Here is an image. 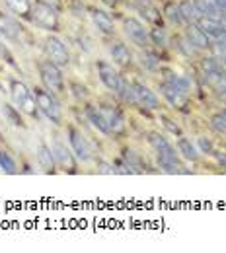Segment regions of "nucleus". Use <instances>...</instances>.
Here are the masks:
<instances>
[{
  "label": "nucleus",
  "mask_w": 226,
  "mask_h": 253,
  "mask_svg": "<svg viewBox=\"0 0 226 253\" xmlns=\"http://www.w3.org/2000/svg\"><path fill=\"white\" fill-rule=\"evenodd\" d=\"M33 95L37 99V107L43 111V115L55 123V125H61L63 123V107L57 99V95L53 92H49L47 88H33Z\"/></svg>",
  "instance_id": "1"
},
{
  "label": "nucleus",
  "mask_w": 226,
  "mask_h": 253,
  "mask_svg": "<svg viewBox=\"0 0 226 253\" xmlns=\"http://www.w3.org/2000/svg\"><path fill=\"white\" fill-rule=\"evenodd\" d=\"M30 20L35 26H39L41 30H47V32H57L59 30V14H57V10L51 4L43 2V0H35L32 4Z\"/></svg>",
  "instance_id": "2"
},
{
  "label": "nucleus",
  "mask_w": 226,
  "mask_h": 253,
  "mask_svg": "<svg viewBox=\"0 0 226 253\" xmlns=\"http://www.w3.org/2000/svg\"><path fill=\"white\" fill-rule=\"evenodd\" d=\"M10 94H12V99H14V103L22 109V111H26L30 117H37V99H35V95H33V90H30L24 82H20V80H10Z\"/></svg>",
  "instance_id": "3"
},
{
  "label": "nucleus",
  "mask_w": 226,
  "mask_h": 253,
  "mask_svg": "<svg viewBox=\"0 0 226 253\" xmlns=\"http://www.w3.org/2000/svg\"><path fill=\"white\" fill-rule=\"evenodd\" d=\"M39 76H41L43 86H45L49 92H53L55 95H61L65 92V80H63L61 66L51 63L49 59L39 63Z\"/></svg>",
  "instance_id": "4"
},
{
  "label": "nucleus",
  "mask_w": 226,
  "mask_h": 253,
  "mask_svg": "<svg viewBox=\"0 0 226 253\" xmlns=\"http://www.w3.org/2000/svg\"><path fill=\"white\" fill-rule=\"evenodd\" d=\"M97 76H99V80H101V84L109 90V92H113V94H121V90L125 88V80H123V76L113 68V64L105 63V61H99L97 63Z\"/></svg>",
  "instance_id": "5"
},
{
  "label": "nucleus",
  "mask_w": 226,
  "mask_h": 253,
  "mask_svg": "<svg viewBox=\"0 0 226 253\" xmlns=\"http://www.w3.org/2000/svg\"><path fill=\"white\" fill-rule=\"evenodd\" d=\"M45 53H47L51 63H55L61 68L68 66V63H70V55H68L66 45L61 39H57V37H47L45 39Z\"/></svg>",
  "instance_id": "6"
},
{
  "label": "nucleus",
  "mask_w": 226,
  "mask_h": 253,
  "mask_svg": "<svg viewBox=\"0 0 226 253\" xmlns=\"http://www.w3.org/2000/svg\"><path fill=\"white\" fill-rule=\"evenodd\" d=\"M123 32L138 47H146L150 43V33L146 32V28L135 18H125L123 20Z\"/></svg>",
  "instance_id": "7"
},
{
  "label": "nucleus",
  "mask_w": 226,
  "mask_h": 253,
  "mask_svg": "<svg viewBox=\"0 0 226 253\" xmlns=\"http://www.w3.org/2000/svg\"><path fill=\"white\" fill-rule=\"evenodd\" d=\"M68 140H70V146H72V152H74L76 158L82 160V162H88L92 158L90 144L76 126H68Z\"/></svg>",
  "instance_id": "8"
},
{
  "label": "nucleus",
  "mask_w": 226,
  "mask_h": 253,
  "mask_svg": "<svg viewBox=\"0 0 226 253\" xmlns=\"http://www.w3.org/2000/svg\"><path fill=\"white\" fill-rule=\"evenodd\" d=\"M53 156H55V162L57 166L66 171V173H76L78 171V166H76V160H74V154L66 148L63 142H55L53 144Z\"/></svg>",
  "instance_id": "9"
},
{
  "label": "nucleus",
  "mask_w": 226,
  "mask_h": 253,
  "mask_svg": "<svg viewBox=\"0 0 226 253\" xmlns=\"http://www.w3.org/2000/svg\"><path fill=\"white\" fill-rule=\"evenodd\" d=\"M99 109H101V113H103V117H105V121L109 125L111 134H123L125 132V117H123V113H121L119 107L101 105Z\"/></svg>",
  "instance_id": "10"
},
{
  "label": "nucleus",
  "mask_w": 226,
  "mask_h": 253,
  "mask_svg": "<svg viewBox=\"0 0 226 253\" xmlns=\"http://www.w3.org/2000/svg\"><path fill=\"white\" fill-rule=\"evenodd\" d=\"M133 90H135V97H136L138 105H144L148 109H160V99H158V95L154 94L150 88H146L140 82H135Z\"/></svg>",
  "instance_id": "11"
},
{
  "label": "nucleus",
  "mask_w": 226,
  "mask_h": 253,
  "mask_svg": "<svg viewBox=\"0 0 226 253\" xmlns=\"http://www.w3.org/2000/svg\"><path fill=\"white\" fill-rule=\"evenodd\" d=\"M160 92H162V95L170 101V105L176 107V109H185V107L189 105L187 94H183L181 90H178L176 86H172V84H168V82L160 84Z\"/></svg>",
  "instance_id": "12"
},
{
  "label": "nucleus",
  "mask_w": 226,
  "mask_h": 253,
  "mask_svg": "<svg viewBox=\"0 0 226 253\" xmlns=\"http://www.w3.org/2000/svg\"><path fill=\"white\" fill-rule=\"evenodd\" d=\"M135 8H136V12L146 20V22H150V24H154V26H160L162 28V14L160 10L150 2V0H135Z\"/></svg>",
  "instance_id": "13"
},
{
  "label": "nucleus",
  "mask_w": 226,
  "mask_h": 253,
  "mask_svg": "<svg viewBox=\"0 0 226 253\" xmlns=\"http://www.w3.org/2000/svg\"><path fill=\"white\" fill-rule=\"evenodd\" d=\"M0 35L4 39H8V41H20V37H22V26L14 18H10L6 14H0Z\"/></svg>",
  "instance_id": "14"
},
{
  "label": "nucleus",
  "mask_w": 226,
  "mask_h": 253,
  "mask_svg": "<svg viewBox=\"0 0 226 253\" xmlns=\"http://www.w3.org/2000/svg\"><path fill=\"white\" fill-rule=\"evenodd\" d=\"M187 39L197 49H209L211 47V37L203 32L197 24H187Z\"/></svg>",
  "instance_id": "15"
},
{
  "label": "nucleus",
  "mask_w": 226,
  "mask_h": 253,
  "mask_svg": "<svg viewBox=\"0 0 226 253\" xmlns=\"http://www.w3.org/2000/svg\"><path fill=\"white\" fill-rule=\"evenodd\" d=\"M37 162H39V166H41L47 173H55L57 162H55L53 148H51V146H47V144H39V146H37Z\"/></svg>",
  "instance_id": "16"
},
{
  "label": "nucleus",
  "mask_w": 226,
  "mask_h": 253,
  "mask_svg": "<svg viewBox=\"0 0 226 253\" xmlns=\"http://www.w3.org/2000/svg\"><path fill=\"white\" fill-rule=\"evenodd\" d=\"M195 24H197V26H199L203 32L207 33L209 37H213V39L221 37V35L226 32L221 20H213V18H205V16H201V18H199Z\"/></svg>",
  "instance_id": "17"
},
{
  "label": "nucleus",
  "mask_w": 226,
  "mask_h": 253,
  "mask_svg": "<svg viewBox=\"0 0 226 253\" xmlns=\"http://www.w3.org/2000/svg\"><path fill=\"white\" fill-rule=\"evenodd\" d=\"M90 14H92V20H94V24H96V28L99 30V32L105 33V35H113V32H115L113 20H111L103 10H96V8H92V10H90Z\"/></svg>",
  "instance_id": "18"
},
{
  "label": "nucleus",
  "mask_w": 226,
  "mask_h": 253,
  "mask_svg": "<svg viewBox=\"0 0 226 253\" xmlns=\"http://www.w3.org/2000/svg\"><path fill=\"white\" fill-rule=\"evenodd\" d=\"M86 115H88L90 123L96 126L99 132H103V134H111L109 125H107V121H105V117H103V113H101L99 107H96V105H88V107H86Z\"/></svg>",
  "instance_id": "19"
},
{
  "label": "nucleus",
  "mask_w": 226,
  "mask_h": 253,
  "mask_svg": "<svg viewBox=\"0 0 226 253\" xmlns=\"http://www.w3.org/2000/svg\"><path fill=\"white\" fill-rule=\"evenodd\" d=\"M195 6L199 10L201 16L205 18H213V20H223V12L219 10L215 0H195Z\"/></svg>",
  "instance_id": "20"
},
{
  "label": "nucleus",
  "mask_w": 226,
  "mask_h": 253,
  "mask_svg": "<svg viewBox=\"0 0 226 253\" xmlns=\"http://www.w3.org/2000/svg\"><path fill=\"white\" fill-rule=\"evenodd\" d=\"M148 142H150V146L156 150V154H176L174 146L162 136L160 132H150V134H148Z\"/></svg>",
  "instance_id": "21"
},
{
  "label": "nucleus",
  "mask_w": 226,
  "mask_h": 253,
  "mask_svg": "<svg viewBox=\"0 0 226 253\" xmlns=\"http://www.w3.org/2000/svg\"><path fill=\"white\" fill-rule=\"evenodd\" d=\"M111 57H113V63H117L119 66H129L131 64V51L127 45L123 43H113L111 45Z\"/></svg>",
  "instance_id": "22"
},
{
  "label": "nucleus",
  "mask_w": 226,
  "mask_h": 253,
  "mask_svg": "<svg viewBox=\"0 0 226 253\" xmlns=\"http://www.w3.org/2000/svg\"><path fill=\"white\" fill-rule=\"evenodd\" d=\"M180 10H181V18H183L185 24H195L201 18V14H199V10L195 6V0H183V2H180Z\"/></svg>",
  "instance_id": "23"
},
{
  "label": "nucleus",
  "mask_w": 226,
  "mask_h": 253,
  "mask_svg": "<svg viewBox=\"0 0 226 253\" xmlns=\"http://www.w3.org/2000/svg\"><path fill=\"white\" fill-rule=\"evenodd\" d=\"M207 80H209L211 88H213V90H217L219 94L226 92V74L223 72V68H221V70L207 72Z\"/></svg>",
  "instance_id": "24"
},
{
  "label": "nucleus",
  "mask_w": 226,
  "mask_h": 253,
  "mask_svg": "<svg viewBox=\"0 0 226 253\" xmlns=\"http://www.w3.org/2000/svg\"><path fill=\"white\" fill-rule=\"evenodd\" d=\"M8 8L16 14H20L22 18H30V12H32V0H6Z\"/></svg>",
  "instance_id": "25"
},
{
  "label": "nucleus",
  "mask_w": 226,
  "mask_h": 253,
  "mask_svg": "<svg viewBox=\"0 0 226 253\" xmlns=\"http://www.w3.org/2000/svg\"><path fill=\"white\" fill-rule=\"evenodd\" d=\"M178 152H180L185 160H189V162H197V158H199L195 146L187 140V138H180V140H178Z\"/></svg>",
  "instance_id": "26"
},
{
  "label": "nucleus",
  "mask_w": 226,
  "mask_h": 253,
  "mask_svg": "<svg viewBox=\"0 0 226 253\" xmlns=\"http://www.w3.org/2000/svg\"><path fill=\"white\" fill-rule=\"evenodd\" d=\"M164 14H166V18H168L172 24H176V26H181V24H183L180 4H176V2H168L166 8H164Z\"/></svg>",
  "instance_id": "27"
},
{
  "label": "nucleus",
  "mask_w": 226,
  "mask_h": 253,
  "mask_svg": "<svg viewBox=\"0 0 226 253\" xmlns=\"http://www.w3.org/2000/svg\"><path fill=\"white\" fill-rule=\"evenodd\" d=\"M164 74H166V82H168V84L176 86V88H178V90H181L183 94H187V92H189V82H187L185 78L178 76V74H176V72H172V70H164Z\"/></svg>",
  "instance_id": "28"
},
{
  "label": "nucleus",
  "mask_w": 226,
  "mask_h": 253,
  "mask_svg": "<svg viewBox=\"0 0 226 253\" xmlns=\"http://www.w3.org/2000/svg\"><path fill=\"white\" fill-rule=\"evenodd\" d=\"M2 113H4V117L8 119V123H12L14 126H26L24 125L22 115H20V111H18L16 107H12L10 103H4V105H2Z\"/></svg>",
  "instance_id": "29"
},
{
  "label": "nucleus",
  "mask_w": 226,
  "mask_h": 253,
  "mask_svg": "<svg viewBox=\"0 0 226 253\" xmlns=\"http://www.w3.org/2000/svg\"><path fill=\"white\" fill-rule=\"evenodd\" d=\"M0 168H2V171L10 173V175L18 171V168H16V162H14V158H12L8 152H4V150H0Z\"/></svg>",
  "instance_id": "30"
},
{
  "label": "nucleus",
  "mask_w": 226,
  "mask_h": 253,
  "mask_svg": "<svg viewBox=\"0 0 226 253\" xmlns=\"http://www.w3.org/2000/svg\"><path fill=\"white\" fill-rule=\"evenodd\" d=\"M211 125H213V128H215L217 132L226 134V115L225 113H217V115H213V117H211Z\"/></svg>",
  "instance_id": "31"
},
{
  "label": "nucleus",
  "mask_w": 226,
  "mask_h": 253,
  "mask_svg": "<svg viewBox=\"0 0 226 253\" xmlns=\"http://www.w3.org/2000/svg\"><path fill=\"white\" fill-rule=\"evenodd\" d=\"M142 66H146L148 70H158L160 68V59L154 53H144L142 55Z\"/></svg>",
  "instance_id": "32"
},
{
  "label": "nucleus",
  "mask_w": 226,
  "mask_h": 253,
  "mask_svg": "<svg viewBox=\"0 0 226 253\" xmlns=\"http://www.w3.org/2000/svg\"><path fill=\"white\" fill-rule=\"evenodd\" d=\"M150 41H154V43L160 45V47H166V32H164L162 28L152 30V32H150Z\"/></svg>",
  "instance_id": "33"
},
{
  "label": "nucleus",
  "mask_w": 226,
  "mask_h": 253,
  "mask_svg": "<svg viewBox=\"0 0 226 253\" xmlns=\"http://www.w3.org/2000/svg\"><path fill=\"white\" fill-rule=\"evenodd\" d=\"M97 171L99 173H117L115 171V164H105V162H97Z\"/></svg>",
  "instance_id": "34"
},
{
  "label": "nucleus",
  "mask_w": 226,
  "mask_h": 253,
  "mask_svg": "<svg viewBox=\"0 0 226 253\" xmlns=\"http://www.w3.org/2000/svg\"><path fill=\"white\" fill-rule=\"evenodd\" d=\"M162 123H164V126L170 130V132H174V134H181V128L178 125H174V121H170L168 117H162Z\"/></svg>",
  "instance_id": "35"
},
{
  "label": "nucleus",
  "mask_w": 226,
  "mask_h": 253,
  "mask_svg": "<svg viewBox=\"0 0 226 253\" xmlns=\"http://www.w3.org/2000/svg\"><path fill=\"white\" fill-rule=\"evenodd\" d=\"M70 88H72V92H74V95H76L78 99H82V97H86V95H88V90H86L84 86H80V84H72Z\"/></svg>",
  "instance_id": "36"
},
{
  "label": "nucleus",
  "mask_w": 226,
  "mask_h": 253,
  "mask_svg": "<svg viewBox=\"0 0 226 253\" xmlns=\"http://www.w3.org/2000/svg\"><path fill=\"white\" fill-rule=\"evenodd\" d=\"M199 148H201L205 154L213 152V144H211V140H207L205 136H201V138H199Z\"/></svg>",
  "instance_id": "37"
},
{
  "label": "nucleus",
  "mask_w": 226,
  "mask_h": 253,
  "mask_svg": "<svg viewBox=\"0 0 226 253\" xmlns=\"http://www.w3.org/2000/svg\"><path fill=\"white\" fill-rule=\"evenodd\" d=\"M215 41H217V49H219L221 53H225V55H226V32L223 33L221 37H217Z\"/></svg>",
  "instance_id": "38"
},
{
  "label": "nucleus",
  "mask_w": 226,
  "mask_h": 253,
  "mask_svg": "<svg viewBox=\"0 0 226 253\" xmlns=\"http://www.w3.org/2000/svg\"><path fill=\"white\" fill-rule=\"evenodd\" d=\"M0 57H6V61H8V64H12V66H16V63H14V57L6 51V47H2L0 45Z\"/></svg>",
  "instance_id": "39"
},
{
  "label": "nucleus",
  "mask_w": 226,
  "mask_h": 253,
  "mask_svg": "<svg viewBox=\"0 0 226 253\" xmlns=\"http://www.w3.org/2000/svg\"><path fill=\"white\" fill-rule=\"evenodd\" d=\"M217 160L221 162V166H223V168L226 169V154H223V152H219V154H217Z\"/></svg>",
  "instance_id": "40"
},
{
  "label": "nucleus",
  "mask_w": 226,
  "mask_h": 253,
  "mask_svg": "<svg viewBox=\"0 0 226 253\" xmlns=\"http://www.w3.org/2000/svg\"><path fill=\"white\" fill-rule=\"evenodd\" d=\"M215 2H217L219 10H221V12H225V14H226V0H215Z\"/></svg>",
  "instance_id": "41"
},
{
  "label": "nucleus",
  "mask_w": 226,
  "mask_h": 253,
  "mask_svg": "<svg viewBox=\"0 0 226 253\" xmlns=\"http://www.w3.org/2000/svg\"><path fill=\"white\" fill-rule=\"evenodd\" d=\"M103 4H107V6H115L117 4V0H101Z\"/></svg>",
  "instance_id": "42"
},
{
  "label": "nucleus",
  "mask_w": 226,
  "mask_h": 253,
  "mask_svg": "<svg viewBox=\"0 0 226 253\" xmlns=\"http://www.w3.org/2000/svg\"><path fill=\"white\" fill-rule=\"evenodd\" d=\"M221 99H223V101L226 103V92H223V94H221Z\"/></svg>",
  "instance_id": "43"
},
{
  "label": "nucleus",
  "mask_w": 226,
  "mask_h": 253,
  "mask_svg": "<svg viewBox=\"0 0 226 253\" xmlns=\"http://www.w3.org/2000/svg\"><path fill=\"white\" fill-rule=\"evenodd\" d=\"M221 22H223V26H225V30H226V18L225 20H221Z\"/></svg>",
  "instance_id": "44"
},
{
  "label": "nucleus",
  "mask_w": 226,
  "mask_h": 253,
  "mask_svg": "<svg viewBox=\"0 0 226 253\" xmlns=\"http://www.w3.org/2000/svg\"><path fill=\"white\" fill-rule=\"evenodd\" d=\"M223 113H225V115H226V109H225V111H223Z\"/></svg>",
  "instance_id": "45"
},
{
  "label": "nucleus",
  "mask_w": 226,
  "mask_h": 253,
  "mask_svg": "<svg viewBox=\"0 0 226 253\" xmlns=\"http://www.w3.org/2000/svg\"><path fill=\"white\" fill-rule=\"evenodd\" d=\"M225 66H226V59H225Z\"/></svg>",
  "instance_id": "46"
}]
</instances>
